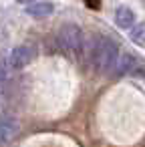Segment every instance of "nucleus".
I'll return each mask as SVG.
<instances>
[{
  "instance_id": "f257e3e1",
  "label": "nucleus",
  "mask_w": 145,
  "mask_h": 147,
  "mask_svg": "<svg viewBox=\"0 0 145 147\" xmlns=\"http://www.w3.org/2000/svg\"><path fill=\"white\" fill-rule=\"evenodd\" d=\"M83 53H87L89 61L93 63V69L101 75H107L109 71H115L117 59H119V47L113 38L109 36H97L89 49H85Z\"/></svg>"
},
{
  "instance_id": "f03ea898",
  "label": "nucleus",
  "mask_w": 145,
  "mask_h": 147,
  "mask_svg": "<svg viewBox=\"0 0 145 147\" xmlns=\"http://www.w3.org/2000/svg\"><path fill=\"white\" fill-rule=\"evenodd\" d=\"M57 40H59V47L65 55L69 57H81L83 51H85V36H83V30L81 26L73 24V22H67L59 28V34H57Z\"/></svg>"
},
{
  "instance_id": "7ed1b4c3",
  "label": "nucleus",
  "mask_w": 145,
  "mask_h": 147,
  "mask_svg": "<svg viewBox=\"0 0 145 147\" xmlns=\"http://www.w3.org/2000/svg\"><path fill=\"white\" fill-rule=\"evenodd\" d=\"M34 57H36L34 47H30V45H20V47H14V49L8 53L6 65H8V69H12V71H20V69H24L26 65H30V63L34 61Z\"/></svg>"
},
{
  "instance_id": "20e7f679",
  "label": "nucleus",
  "mask_w": 145,
  "mask_h": 147,
  "mask_svg": "<svg viewBox=\"0 0 145 147\" xmlns=\"http://www.w3.org/2000/svg\"><path fill=\"white\" fill-rule=\"evenodd\" d=\"M16 133H18V123L14 117H10V115L0 117V143L10 141Z\"/></svg>"
},
{
  "instance_id": "39448f33",
  "label": "nucleus",
  "mask_w": 145,
  "mask_h": 147,
  "mask_svg": "<svg viewBox=\"0 0 145 147\" xmlns=\"http://www.w3.org/2000/svg\"><path fill=\"white\" fill-rule=\"evenodd\" d=\"M53 10H55V6H53V2H49V0L30 2V4L24 8V12H26L28 16H32V18H47V16L53 14Z\"/></svg>"
},
{
  "instance_id": "423d86ee",
  "label": "nucleus",
  "mask_w": 145,
  "mask_h": 147,
  "mask_svg": "<svg viewBox=\"0 0 145 147\" xmlns=\"http://www.w3.org/2000/svg\"><path fill=\"white\" fill-rule=\"evenodd\" d=\"M115 22L119 28H133L135 26V12L129 6H119L115 10Z\"/></svg>"
},
{
  "instance_id": "0eeeda50",
  "label": "nucleus",
  "mask_w": 145,
  "mask_h": 147,
  "mask_svg": "<svg viewBox=\"0 0 145 147\" xmlns=\"http://www.w3.org/2000/svg\"><path fill=\"white\" fill-rule=\"evenodd\" d=\"M135 67H137V59L131 53H121L119 59H117V65H115V73L117 75H127V73L135 71Z\"/></svg>"
},
{
  "instance_id": "6e6552de",
  "label": "nucleus",
  "mask_w": 145,
  "mask_h": 147,
  "mask_svg": "<svg viewBox=\"0 0 145 147\" xmlns=\"http://www.w3.org/2000/svg\"><path fill=\"white\" fill-rule=\"evenodd\" d=\"M129 38L137 45V47H145V22H139L131 28L129 32Z\"/></svg>"
},
{
  "instance_id": "1a4fd4ad",
  "label": "nucleus",
  "mask_w": 145,
  "mask_h": 147,
  "mask_svg": "<svg viewBox=\"0 0 145 147\" xmlns=\"http://www.w3.org/2000/svg\"><path fill=\"white\" fill-rule=\"evenodd\" d=\"M18 2H24V4H28V2H30V0H18Z\"/></svg>"
},
{
  "instance_id": "9d476101",
  "label": "nucleus",
  "mask_w": 145,
  "mask_h": 147,
  "mask_svg": "<svg viewBox=\"0 0 145 147\" xmlns=\"http://www.w3.org/2000/svg\"><path fill=\"white\" fill-rule=\"evenodd\" d=\"M2 79H4V77H2V73H0V83H2Z\"/></svg>"
},
{
  "instance_id": "9b49d317",
  "label": "nucleus",
  "mask_w": 145,
  "mask_h": 147,
  "mask_svg": "<svg viewBox=\"0 0 145 147\" xmlns=\"http://www.w3.org/2000/svg\"><path fill=\"white\" fill-rule=\"evenodd\" d=\"M0 101H2V95H0Z\"/></svg>"
}]
</instances>
